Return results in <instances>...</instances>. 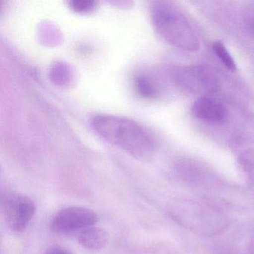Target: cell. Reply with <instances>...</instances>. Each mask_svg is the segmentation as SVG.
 I'll return each mask as SVG.
<instances>
[{
    "mask_svg": "<svg viewBox=\"0 0 254 254\" xmlns=\"http://www.w3.org/2000/svg\"><path fill=\"white\" fill-rule=\"evenodd\" d=\"M99 221L97 214L85 207L69 206L58 212L52 219L50 228L54 233L66 234L93 227Z\"/></svg>",
    "mask_w": 254,
    "mask_h": 254,
    "instance_id": "obj_3",
    "label": "cell"
},
{
    "mask_svg": "<svg viewBox=\"0 0 254 254\" xmlns=\"http://www.w3.org/2000/svg\"><path fill=\"white\" fill-rule=\"evenodd\" d=\"M78 242L89 251H99L108 242V233L99 227H90L80 232Z\"/></svg>",
    "mask_w": 254,
    "mask_h": 254,
    "instance_id": "obj_6",
    "label": "cell"
},
{
    "mask_svg": "<svg viewBox=\"0 0 254 254\" xmlns=\"http://www.w3.org/2000/svg\"><path fill=\"white\" fill-rule=\"evenodd\" d=\"M45 254H73L69 250L66 248H63V247L58 246V245H54V246L50 247V248L47 250Z\"/></svg>",
    "mask_w": 254,
    "mask_h": 254,
    "instance_id": "obj_9",
    "label": "cell"
},
{
    "mask_svg": "<svg viewBox=\"0 0 254 254\" xmlns=\"http://www.w3.org/2000/svg\"><path fill=\"white\" fill-rule=\"evenodd\" d=\"M213 50L215 55L218 56V59L221 61V63L227 68L228 70L234 72L236 69V64L233 60L231 55L229 53L228 50L226 48L225 46L220 42L216 41L213 44Z\"/></svg>",
    "mask_w": 254,
    "mask_h": 254,
    "instance_id": "obj_7",
    "label": "cell"
},
{
    "mask_svg": "<svg viewBox=\"0 0 254 254\" xmlns=\"http://www.w3.org/2000/svg\"><path fill=\"white\" fill-rule=\"evenodd\" d=\"M2 210L8 227L14 232H22L29 225L35 213L32 199L23 194L7 196L2 202Z\"/></svg>",
    "mask_w": 254,
    "mask_h": 254,
    "instance_id": "obj_4",
    "label": "cell"
},
{
    "mask_svg": "<svg viewBox=\"0 0 254 254\" xmlns=\"http://www.w3.org/2000/svg\"><path fill=\"white\" fill-rule=\"evenodd\" d=\"M95 4L93 1H72L71 2V7L76 12L87 13L94 9Z\"/></svg>",
    "mask_w": 254,
    "mask_h": 254,
    "instance_id": "obj_8",
    "label": "cell"
},
{
    "mask_svg": "<svg viewBox=\"0 0 254 254\" xmlns=\"http://www.w3.org/2000/svg\"><path fill=\"white\" fill-rule=\"evenodd\" d=\"M152 19L157 32L168 42L187 50L198 47L188 23L176 11L160 5L154 8Z\"/></svg>",
    "mask_w": 254,
    "mask_h": 254,
    "instance_id": "obj_2",
    "label": "cell"
},
{
    "mask_svg": "<svg viewBox=\"0 0 254 254\" xmlns=\"http://www.w3.org/2000/svg\"><path fill=\"white\" fill-rule=\"evenodd\" d=\"M92 127L104 140L137 159L148 158L154 150V142L148 130L140 124L117 116H96Z\"/></svg>",
    "mask_w": 254,
    "mask_h": 254,
    "instance_id": "obj_1",
    "label": "cell"
},
{
    "mask_svg": "<svg viewBox=\"0 0 254 254\" xmlns=\"http://www.w3.org/2000/svg\"><path fill=\"white\" fill-rule=\"evenodd\" d=\"M192 113L197 118L210 123H221L227 117V109L224 105L209 97L197 99L193 105Z\"/></svg>",
    "mask_w": 254,
    "mask_h": 254,
    "instance_id": "obj_5",
    "label": "cell"
},
{
    "mask_svg": "<svg viewBox=\"0 0 254 254\" xmlns=\"http://www.w3.org/2000/svg\"><path fill=\"white\" fill-rule=\"evenodd\" d=\"M252 243H253V245H252V247H251V249H252L253 254H254V241H253Z\"/></svg>",
    "mask_w": 254,
    "mask_h": 254,
    "instance_id": "obj_10",
    "label": "cell"
}]
</instances>
